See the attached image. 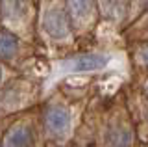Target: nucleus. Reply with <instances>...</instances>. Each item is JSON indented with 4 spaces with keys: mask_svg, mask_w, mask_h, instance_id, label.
Returning <instances> with one entry per match:
<instances>
[{
    "mask_svg": "<svg viewBox=\"0 0 148 147\" xmlns=\"http://www.w3.org/2000/svg\"><path fill=\"white\" fill-rule=\"evenodd\" d=\"M132 141V134L126 127H113L109 128L108 136H106V144L109 147H128Z\"/></svg>",
    "mask_w": 148,
    "mask_h": 147,
    "instance_id": "6",
    "label": "nucleus"
},
{
    "mask_svg": "<svg viewBox=\"0 0 148 147\" xmlns=\"http://www.w3.org/2000/svg\"><path fill=\"white\" fill-rule=\"evenodd\" d=\"M71 127V116L63 106H52L46 112V128L52 134H65Z\"/></svg>",
    "mask_w": 148,
    "mask_h": 147,
    "instance_id": "3",
    "label": "nucleus"
},
{
    "mask_svg": "<svg viewBox=\"0 0 148 147\" xmlns=\"http://www.w3.org/2000/svg\"><path fill=\"white\" fill-rule=\"evenodd\" d=\"M69 10L74 19L89 21L92 15V0H69Z\"/></svg>",
    "mask_w": 148,
    "mask_h": 147,
    "instance_id": "8",
    "label": "nucleus"
},
{
    "mask_svg": "<svg viewBox=\"0 0 148 147\" xmlns=\"http://www.w3.org/2000/svg\"><path fill=\"white\" fill-rule=\"evenodd\" d=\"M126 4L128 0H102V10L111 21H122L126 15Z\"/></svg>",
    "mask_w": 148,
    "mask_h": 147,
    "instance_id": "7",
    "label": "nucleus"
},
{
    "mask_svg": "<svg viewBox=\"0 0 148 147\" xmlns=\"http://www.w3.org/2000/svg\"><path fill=\"white\" fill-rule=\"evenodd\" d=\"M17 52V39L9 32H0V58L9 60Z\"/></svg>",
    "mask_w": 148,
    "mask_h": 147,
    "instance_id": "9",
    "label": "nucleus"
},
{
    "mask_svg": "<svg viewBox=\"0 0 148 147\" xmlns=\"http://www.w3.org/2000/svg\"><path fill=\"white\" fill-rule=\"evenodd\" d=\"M28 0H2V15L8 21H18L26 17Z\"/></svg>",
    "mask_w": 148,
    "mask_h": 147,
    "instance_id": "5",
    "label": "nucleus"
},
{
    "mask_svg": "<svg viewBox=\"0 0 148 147\" xmlns=\"http://www.w3.org/2000/svg\"><path fill=\"white\" fill-rule=\"evenodd\" d=\"M32 141H34V136L30 128L24 125H17L6 134L2 147H32Z\"/></svg>",
    "mask_w": 148,
    "mask_h": 147,
    "instance_id": "4",
    "label": "nucleus"
},
{
    "mask_svg": "<svg viewBox=\"0 0 148 147\" xmlns=\"http://www.w3.org/2000/svg\"><path fill=\"white\" fill-rule=\"evenodd\" d=\"M108 65V58L104 54H82L69 62H65V69L72 73H85V71H96Z\"/></svg>",
    "mask_w": 148,
    "mask_h": 147,
    "instance_id": "2",
    "label": "nucleus"
},
{
    "mask_svg": "<svg viewBox=\"0 0 148 147\" xmlns=\"http://www.w3.org/2000/svg\"><path fill=\"white\" fill-rule=\"evenodd\" d=\"M43 24H45L46 34H48L50 37H54V39H63V37H67V35L71 34L69 17H67V13L63 10H59V8H52V10L46 11Z\"/></svg>",
    "mask_w": 148,
    "mask_h": 147,
    "instance_id": "1",
    "label": "nucleus"
}]
</instances>
